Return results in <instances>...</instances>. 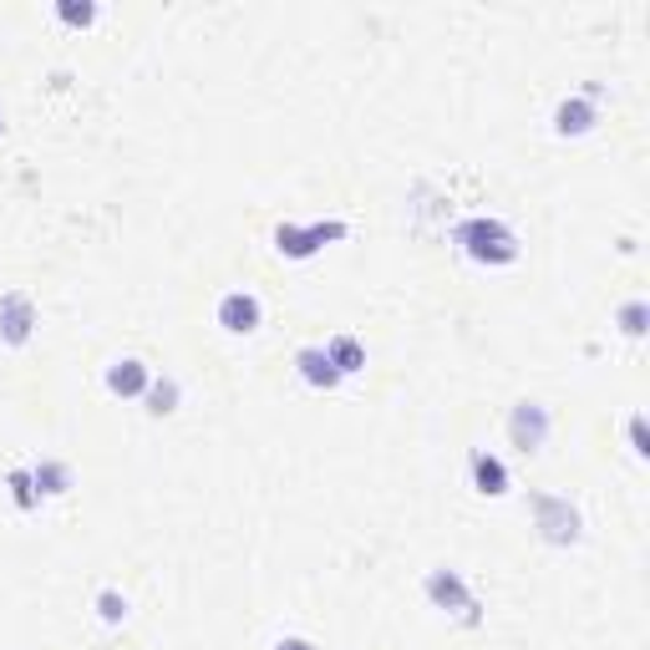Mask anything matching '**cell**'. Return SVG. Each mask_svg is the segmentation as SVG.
<instances>
[{"label":"cell","mask_w":650,"mask_h":650,"mask_svg":"<svg viewBox=\"0 0 650 650\" xmlns=\"http://www.w3.org/2000/svg\"><path fill=\"white\" fill-rule=\"evenodd\" d=\"M295 372H300V382H306V386H316V392H331V386H341V372L331 366L326 345H300V356H295Z\"/></svg>","instance_id":"obj_10"},{"label":"cell","mask_w":650,"mask_h":650,"mask_svg":"<svg viewBox=\"0 0 650 650\" xmlns=\"http://www.w3.org/2000/svg\"><path fill=\"white\" fill-rule=\"evenodd\" d=\"M275 650H316V646H310V640L306 636H285V640H279V646Z\"/></svg>","instance_id":"obj_20"},{"label":"cell","mask_w":650,"mask_h":650,"mask_svg":"<svg viewBox=\"0 0 650 650\" xmlns=\"http://www.w3.org/2000/svg\"><path fill=\"white\" fill-rule=\"evenodd\" d=\"M0 137H5V112H0Z\"/></svg>","instance_id":"obj_21"},{"label":"cell","mask_w":650,"mask_h":650,"mask_svg":"<svg viewBox=\"0 0 650 650\" xmlns=\"http://www.w3.org/2000/svg\"><path fill=\"white\" fill-rule=\"evenodd\" d=\"M529 514L539 539L554 549H574L584 539V514L564 498V493H529Z\"/></svg>","instance_id":"obj_2"},{"label":"cell","mask_w":650,"mask_h":650,"mask_svg":"<svg viewBox=\"0 0 650 650\" xmlns=\"http://www.w3.org/2000/svg\"><path fill=\"white\" fill-rule=\"evenodd\" d=\"M458 250L467 260H478V265H514L518 260V234L504 224V219H493V213H473L458 224Z\"/></svg>","instance_id":"obj_1"},{"label":"cell","mask_w":650,"mask_h":650,"mask_svg":"<svg viewBox=\"0 0 650 650\" xmlns=\"http://www.w3.org/2000/svg\"><path fill=\"white\" fill-rule=\"evenodd\" d=\"M213 320H219L229 335H254L260 331V320H265V306H260V295L254 290H224Z\"/></svg>","instance_id":"obj_6"},{"label":"cell","mask_w":650,"mask_h":650,"mask_svg":"<svg viewBox=\"0 0 650 650\" xmlns=\"http://www.w3.org/2000/svg\"><path fill=\"white\" fill-rule=\"evenodd\" d=\"M147 382H153V372H147L137 356H122L107 366V392H112V397H143Z\"/></svg>","instance_id":"obj_11"},{"label":"cell","mask_w":650,"mask_h":650,"mask_svg":"<svg viewBox=\"0 0 650 650\" xmlns=\"http://www.w3.org/2000/svg\"><path fill=\"white\" fill-rule=\"evenodd\" d=\"M351 234V224L345 219H316V224H279L275 229V250L285 254V260H310L316 250H326V244L345 240Z\"/></svg>","instance_id":"obj_4"},{"label":"cell","mask_w":650,"mask_h":650,"mask_svg":"<svg viewBox=\"0 0 650 650\" xmlns=\"http://www.w3.org/2000/svg\"><path fill=\"white\" fill-rule=\"evenodd\" d=\"M422 590H427V599H432L438 610L458 615L463 625L483 620V605H478V595H473V584L463 580V570H448V564H442V570H427Z\"/></svg>","instance_id":"obj_3"},{"label":"cell","mask_w":650,"mask_h":650,"mask_svg":"<svg viewBox=\"0 0 650 650\" xmlns=\"http://www.w3.org/2000/svg\"><path fill=\"white\" fill-rule=\"evenodd\" d=\"M97 620H102V625H122V620H128V595L107 584L102 595H97Z\"/></svg>","instance_id":"obj_16"},{"label":"cell","mask_w":650,"mask_h":650,"mask_svg":"<svg viewBox=\"0 0 650 650\" xmlns=\"http://www.w3.org/2000/svg\"><path fill=\"white\" fill-rule=\"evenodd\" d=\"M36 335V306L26 290H5L0 295V341L5 345H26Z\"/></svg>","instance_id":"obj_7"},{"label":"cell","mask_w":650,"mask_h":650,"mask_svg":"<svg viewBox=\"0 0 650 650\" xmlns=\"http://www.w3.org/2000/svg\"><path fill=\"white\" fill-rule=\"evenodd\" d=\"M31 478H36L41 498H67L71 493V467L62 463V458H41V463L31 467Z\"/></svg>","instance_id":"obj_12"},{"label":"cell","mask_w":650,"mask_h":650,"mask_svg":"<svg viewBox=\"0 0 650 650\" xmlns=\"http://www.w3.org/2000/svg\"><path fill=\"white\" fill-rule=\"evenodd\" d=\"M143 401H147V411H153V417H168V411L178 407V376H173V372L153 376V382H147V392H143Z\"/></svg>","instance_id":"obj_14"},{"label":"cell","mask_w":650,"mask_h":650,"mask_svg":"<svg viewBox=\"0 0 650 650\" xmlns=\"http://www.w3.org/2000/svg\"><path fill=\"white\" fill-rule=\"evenodd\" d=\"M630 442H636V452H640V458L650 452V442H646V417H640V411L630 417Z\"/></svg>","instance_id":"obj_19"},{"label":"cell","mask_w":650,"mask_h":650,"mask_svg":"<svg viewBox=\"0 0 650 650\" xmlns=\"http://www.w3.org/2000/svg\"><path fill=\"white\" fill-rule=\"evenodd\" d=\"M467 473H473V488H478L483 498H504V493L514 488V478H508L504 458H493V452H483V448L467 458Z\"/></svg>","instance_id":"obj_8"},{"label":"cell","mask_w":650,"mask_h":650,"mask_svg":"<svg viewBox=\"0 0 650 650\" xmlns=\"http://www.w3.org/2000/svg\"><path fill=\"white\" fill-rule=\"evenodd\" d=\"M56 15H62L67 26H92V21H97V5H77V0H62V5H56Z\"/></svg>","instance_id":"obj_18"},{"label":"cell","mask_w":650,"mask_h":650,"mask_svg":"<svg viewBox=\"0 0 650 650\" xmlns=\"http://www.w3.org/2000/svg\"><path fill=\"white\" fill-rule=\"evenodd\" d=\"M646 316H650L646 300H625L620 316H615V320H620V331L630 335V341H636V335H646Z\"/></svg>","instance_id":"obj_17"},{"label":"cell","mask_w":650,"mask_h":650,"mask_svg":"<svg viewBox=\"0 0 650 650\" xmlns=\"http://www.w3.org/2000/svg\"><path fill=\"white\" fill-rule=\"evenodd\" d=\"M5 488H11V504L21 508V514H31V508L41 504V493H36V478H31V467H11V473H5Z\"/></svg>","instance_id":"obj_15"},{"label":"cell","mask_w":650,"mask_h":650,"mask_svg":"<svg viewBox=\"0 0 650 650\" xmlns=\"http://www.w3.org/2000/svg\"><path fill=\"white\" fill-rule=\"evenodd\" d=\"M326 356H331V366L341 376H356L361 366H366V345H361L356 335H331V341H326Z\"/></svg>","instance_id":"obj_13"},{"label":"cell","mask_w":650,"mask_h":650,"mask_svg":"<svg viewBox=\"0 0 650 650\" xmlns=\"http://www.w3.org/2000/svg\"><path fill=\"white\" fill-rule=\"evenodd\" d=\"M595 102H590V97L584 92H574V97H564V102L554 107V133L559 137H584L590 133V128H595Z\"/></svg>","instance_id":"obj_9"},{"label":"cell","mask_w":650,"mask_h":650,"mask_svg":"<svg viewBox=\"0 0 650 650\" xmlns=\"http://www.w3.org/2000/svg\"><path fill=\"white\" fill-rule=\"evenodd\" d=\"M549 432H554V417H549L544 401H518V407L508 411V442H514L524 458L544 452Z\"/></svg>","instance_id":"obj_5"}]
</instances>
